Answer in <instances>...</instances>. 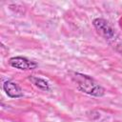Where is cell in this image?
Instances as JSON below:
<instances>
[{"mask_svg":"<svg viewBox=\"0 0 122 122\" xmlns=\"http://www.w3.org/2000/svg\"><path fill=\"white\" fill-rule=\"evenodd\" d=\"M71 78L76 85L77 89L82 92L95 97H101L105 93L104 88L89 75L80 72H71Z\"/></svg>","mask_w":122,"mask_h":122,"instance_id":"obj_1","label":"cell"},{"mask_svg":"<svg viewBox=\"0 0 122 122\" xmlns=\"http://www.w3.org/2000/svg\"><path fill=\"white\" fill-rule=\"evenodd\" d=\"M92 25L96 31L106 39H115L116 32L111 24L103 18H95L92 21Z\"/></svg>","mask_w":122,"mask_h":122,"instance_id":"obj_2","label":"cell"},{"mask_svg":"<svg viewBox=\"0 0 122 122\" xmlns=\"http://www.w3.org/2000/svg\"><path fill=\"white\" fill-rule=\"evenodd\" d=\"M9 64L15 69L23 71H30L37 68V63L23 56H14L9 59Z\"/></svg>","mask_w":122,"mask_h":122,"instance_id":"obj_3","label":"cell"},{"mask_svg":"<svg viewBox=\"0 0 122 122\" xmlns=\"http://www.w3.org/2000/svg\"><path fill=\"white\" fill-rule=\"evenodd\" d=\"M3 90L10 98H19L23 96V91L19 85L13 81L8 80L3 84Z\"/></svg>","mask_w":122,"mask_h":122,"instance_id":"obj_4","label":"cell"},{"mask_svg":"<svg viewBox=\"0 0 122 122\" xmlns=\"http://www.w3.org/2000/svg\"><path fill=\"white\" fill-rule=\"evenodd\" d=\"M30 80L39 90H42V91H45V92H50L51 91V85L44 78L37 77V76H30Z\"/></svg>","mask_w":122,"mask_h":122,"instance_id":"obj_5","label":"cell"}]
</instances>
